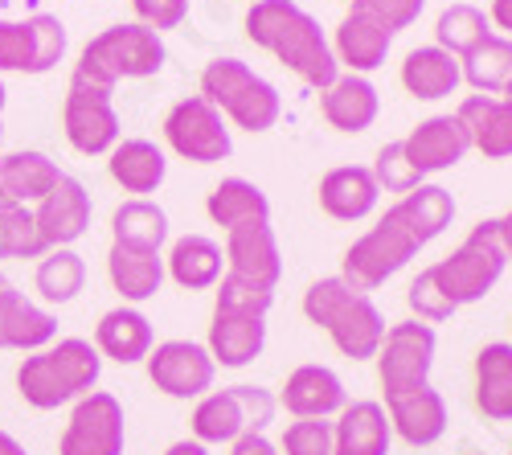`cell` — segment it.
<instances>
[{
    "instance_id": "1f68e13d",
    "label": "cell",
    "mask_w": 512,
    "mask_h": 455,
    "mask_svg": "<svg viewBox=\"0 0 512 455\" xmlns=\"http://www.w3.org/2000/svg\"><path fill=\"white\" fill-rule=\"evenodd\" d=\"M111 238V246H123V251L160 255V246L168 242V214L148 197H132L111 214Z\"/></svg>"
},
{
    "instance_id": "74e56055",
    "label": "cell",
    "mask_w": 512,
    "mask_h": 455,
    "mask_svg": "<svg viewBox=\"0 0 512 455\" xmlns=\"http://www.w3.org/2000/svg\"><path fill=\"white\" fill-rule=\"evenodd\" d=\"M37 292L41 300H50V304H70L78 292H82V283H87V263H82V255H74L70 246H58V251H46L37 263Z\"/></svg>"
},
{
    "instance_id": "4fadbf2b",
    "label": "cell",
    "mask_w": 512,
    "mask_h": 455,
    "mask_svg": "<svg viewBox=\"0 0 512 455\" xmlns=\"http://www.w3.org/2000/svg\"><path fill=\"white\" fill-rule=\"evenodd\" d=\"M226 275L246 279L254 287H267L275 292L283 279V251L279 238L271 230V222H250L238 230H226Z\"/></svg>"
},
{
    "instance_id": "9a60e30c",
    "label": "cell",
    "mask_w": 512,
    "mask_h": 455,
    "mask_svg": "<svg viewBox=\"0 0 512 455\" xmlns=\"http://www.w3.org/2000/svg\"><path fill=\"white\" fill-rule=\"evenodd\" d=\"M324 333L332 337V345L345 357L369 361V357H377L381 337H386V316H381V308L373 304V296L349 292L324 320Z\"/></svg>"
},
{
    "instance_id": "d4e9b609",
    "label": "cell",
    "mask_w": 512,
    "mask_h": 455,
    "mask_svg": "<svg viewBox=\"0 0 512 455\" xmlns=\"http://www.w3.org/2000/svg\"><path fill=\"white\" fill-rule=\"evenodd\" d=\"M209 357L222 369H242L267 349V320L263 316H234V312H213L209 324Z\"/></svg>"
},
{
    "instance_id": "f6af8a7d",
    "label": "cell",
    "mask_w": 512,
    "mask_h": 455,
    "mask_svg": "<svg viewBox=\"0 0 512 455\" xmlns=\"http://www.w3.org/2000/svg\"><path fill=\"white\" fill-rule=\"evenodd\" d=\"M406 304H410L414 320H422V324H443V320H451V316H455V308L443 300V292L431 283V275H426V271H418V279L410 283Z\"/></svg>"
},
{
    "instance_id": "b9f144b4",
    "label": "cell",
    "mask_w": 512,
    "mask_h": 455,
    "mask_svg": "<svg viewBox=\"0 0 512 455\" xmlns=\"http://www.w3.org/2000/svg\"><path fill=\"white\" fill-rule=\"evenodd\" d=\"M373 181H377V189L381 193H410V189H418L422 185V177H418V169L410 164V156H406V148H402V140H394V144H386L377 152V160H373Z\"/></svg>"
},
{
    "instance_id": "680465c9",
    "label": "cell",
    "mask_w": 512,
    "mask_h": 455,
    "mask_svg": "<svg viewBox=\"0 0 512 455\" xmlns=\"http://www.w3.org/2000/svg\"><path fill=\"white\" fill-rule=\"evenodd\" d=\"M349 5H353V0H349Z\"/></svg>"
},
{
    "instance_id": "c3c4849f",
    "label": "cell",
    "mask_w": 512,
    "mask_h": 455,
    "mask_svg": "<svg viewBox=\"0 0 512 455\" xmlns=\"http://www.w3.org/2000/svg\"><path fill=\"white\" fill-rule=\"evenodd\" d=\"M132 9L140 25L160 33V29H177L189 17V0H132Z\"/></svg>"
},
{
    "instance_id": "4316f807",
    "label": "cell",
    "mask_w": 512,
    "mask_h": 455,
    "mask_svg": "<svg viewBox=\"0 0 512 455\" xmlns=\"http://www.w3.org/2000/svg\"><path fill=\"white\" fill-rule=\"evenodd\" d=\"M62 169L46 152H9L0 156V205H33L58 185Z\"/></svg>"
},
{
    "instance_id": "2e32d148",
    "label": "cell",
    "mask_w": 512,
    "mask_h": 455,
    "mask_svg": "<svg viewBox=\"0 0 512 455\" xmlns=\"http://www.w3.org/2000/svg\"><path fill=\"white\" fill-rule=\"evenodd\" d=\"M291 419H332L345 410L349 394H345V382H340L336 369L328 365H300L291 369L287 382H283V394L275 398Z\"/></svg>"
},
{
    "instance_id": "681fc988",
    "label": "cell",
    "mask_w": 512,
    "mask_h": 455,
    "mask_svg": "<svg viewBox=\"0 0 512 455\" xmlns=\"http://www.w3.org/2000/svg\"><path fill=\"white\" fill-rule=\"evenodd\" d=\"M230 455H279V447L267 435H242L230 443Z\"/></svg>"
},
{
    "instance_id": "f35d334b",
    "label": "cell",
    "mask_w": 512,
    "mask_h": 455,
    "mask_svg": "<svg viewBox=\"0 0 512 455\" xmlns=\"http://www.w3.org/2000/svg\"><path fill=\"white\" fill-rule=\"evenodd\" d=\"M492 33L484 9L476 5H447L435 21V46L447 50L451 58H463V54H472L480 41Z\"/></svg>"
},
{
    "instance_id": "ffe728a7",
    "label": "cell",
    "mask_w": 512,
    "mask_h": 455,
    "mask_svg": "<svg viewBox=\"0 0 512 455\" xmlns=\"http://www.w3.org/2000/svg\"><path fill=\"white\" fill-rule=\"evenodd\" d=\"M467 140L484 160H508L512 156V103L500 95H467L455 111Z\"/></svg>"
},
{
    "instance_id": "6da1fadb",
    "label": "cell",
    "mask_w": 512,
    "mask_h": 455,
    "mask_svg": "<svg viewBox=\"0 0 512 455\" xmlns=\"http://www.w3.org/2000/svg\"><path fill=\"white\" fill-rule=\"evenodd\" d=\"M246 37L275 54L291 74H300L316 91H328L340 78L332 41L324 37L320 21L295 0H254L246 13Z\"/></svg>"
},
{
    "instance_id": "9f6ffc18",
    "label": "cell",
    "mask_w": 512,
    "mask_h": 455,
    "mask_svg": "<svg viewBox=\"0 0 512 455\" xmlns=\"http://www.w3.org/2000/svg\"><path fill=\"white\" fill-rule=\"evenodd\" d=\"M0 115H5V82H0ZM0 136H5V132H0Z\"/></svg>"
},
{
    "instance_id": "bcb514c9",
    "label": "cell",
    "mask_w": 512,
    "mask_h": 455,
    "mask_svg": "<svg viewBox=\"0 0 512 455\" xmlns=\"http://www.w3.org/2000/svg\"><path fill=\"white\" fill-rule=\"evenodd\" d=\"M234 390V398H238V406H242V419H246V435H263L271 423H275V410H279V402H275V394L271 390H263V386H230Z\"/></svg>"
},
{
    "instance_id": "60d3db41",
    "label": "cell",
    "mask_w": 512,
    "mask_h": 455,
    "mask_svg": "<svg viewBox=\"0 0 512 455\" xmlns=\"http://www.w3.org/2000/svg\"><path fill=\"white\" fill-rule=\"evenodd\" d=\"M271 304H275V292H267V287H254V283L234 279V275H222V279H218V300H213V312L263 316V320H267Z\"/></svg>"
},
{
    "instance_id": "836d02e7",
    "label": "cell",
    "mask_w": 512,
    "mask_h": 455,
    "mask_svg": "<svg viewBox=\"0 0 512 455\" xmlns=\"http://www.w3.org/2000/svg\"><path fill=\"white\" fill-rule=\"evenodd\" d=\"M107 156H111L107 160L111 181L123 185L127 193H156L164 185L168 160L152 140H119Z\"/></svg>"
},
{
    "instance_id": "7bdbcfd3",
    "label": "cell",
    "mask_w": 512,
    "mask_h": 455,
    "mask_svg": "<svg viewBox=\"0 0 512 455\" xmlns=\"http://www.w3.org/2000/svg\"><path fill=\"white\" fill-rule=\"evenodd\" d=\"M279 455H332V423L328 419H295L279 439Z\"/></svg>"
},
{
    "instance_id": "6f0895ef",
    "label": "cell",
    "mask_w": 512,
    "mask_h": 455,
    "mask_svg": "<svg viewBox=\"0 0 512 455\" xmlns=\"http://www.w3.org/2000/svg\"><path fill=\"white\" fill-rule=\"evenodd\" d=\"M0 283H5V275H0Z\"/></svg>"
},
{
    "instance_id": "ba28073f",
    "label": "cell",
    "mask_w": 512,
    "mask_h": 455,
    "mask_svg": "<svg viewBox=\"0 0 512 455\" xmlns=\"http://www.w3.org/2000/svg\"><path fill=\"white\" fill-rule=\"evenodd\" d=\"M62 123H66V140L74 152L82 156H103L119 144V115L111 103V87L87 82L82 74L70 78L66 91V107H62Z\"/></svg>"
},
{
    "instance_id": "7402d4cb",
    "label": "cell",
    "mask_w": 512,
    "mask_h": 455,
    "mask_svg": "<svg viewBox=\"0 0 512 455\" xmlns=\"http://www.w3.org/2000/svg\"><path fill=\"white\" fill-rule=\"evenodd\" d=\"M54 341H58V320L33 300H25L17 287L0 283V349L37 353Z\"/></svg>"
},
{
    "instance_id": "f5cc1de1",
    "label": "cell",
    "mask_w": 512,
    "mask_h": 455,
    "mask_svg": "<svg viewBox=\"0 0 512 455\" xmlns=\"http://www.w3.org/2000/svg\"><path fill=\"white\" fill-rule=\"evenodd\" d=\"M496 230H500V242H504V255L512 259V210L504 218H496Z\"/></svg>"
},
{
    "instance_id": "5bb4252c",
    "label": "cell",
    "mask_w": 512,
    "mask_h": 455,
    "mask_svg": "<svg viewBox=\"0 0 512 455\" xmlns=\"http://www.w3.org/2000/svg\"><path fill=\"white\" fill-rule=\"evenodd\" d=\"M37 234L46 242V251H58V246H70L87 234L91 226V193L78 177H58V185L37 201Z\"/></svg>"
},
{
    "instance_id": "db71d44e",
    "label": "cell",
    "mask_w": 512,
    "mask_h": 455,
    "mask_svg": "<svg viewBox=\"0 0 512 455\" xmlns=\"http://www.w3.org/2000/svg\"><path fill=\"white\" fill-rule=\"evenodd\" d=\"M0 455H29V451H25L9 431H0Z\"/></svg>"
},
{
    "instance_id": "e575fe53",
    "label": "cell",
    "mask_w": 512,
    "mask_h": 455,
    "mask_svg": "<svg viewBox=\"0 0 512 455\" xmlns=\"http://www.w3.org/2000/svg\"><path fill=\"white\" fill-rule=\"evenodd\" d=\"M107 275L111 287L127 300V304H144L160 292L164 283V259L160 255H140V251H123V246H111L107 255Z\"/></svg>"
},
{
    "instance_id": "d6a6232c",
    "label": "cell",
    "mask_w": 512,
    "mask_h": 455,
    "mask_svg": "<svg viewBox=\"0 0 512 455\" xmlns=\"http://www.w3.org/2000/svg\"><path fill=\"white\" fill-rule=\"evenodd\" d=\"M205 214L213 218V226L238 230V226H250V222H271V201L254 181L226 177L222 185H213V193L205 201Z\"/></svg>"
},
{
    "instance_id": "30bf717a",
    "label": "cell",
    "mask_w": 512,
    "mask_h": 455,
    "mask_svg": "<svg viewBox=\"0 0 512 455\" xmlns=\"http://www.w3.org/2000/svg\"><path fill=\"white\" fill-rule=\"evenodd\" d=\"M123 406L107 390H91L70 410V423L58 439V455H123Z\"/></svg>"
},
{
    "instance_id": "11a10c76",
    "label": "cell",
    "mask_w": 512,
    "mask_h": 455,
    "mask_svg": "<svg viewBox=\"0 0 512 455\" xmlns=\"http://www.w3.org/2000/svg\"><path fill=\"white\" fill-rule=\"evenodd\" d=\"M500 99H504V103H512V78L504 82V91H500Z\"/></svg>"
},
{
    "instance_id": "4dcf8cb0",
    "label": "cell",
    "mask_w": 512,
    "mask_h": 455,
    "mask_svg": "<svg viewBox=\"0 0 512 455\" xmlns=\"http://www.w3.org/2000/svg\"><path fill=\"white\" fill-rule=\"evenodd\" d=\"M459 82H463L459 58H451L439 46H418L402 62V87H406V95H414L422 103H435V99L455 95Z\"/></svg>"
},
{
    "instance_id": "603a6c76",
    "label": "cell",
    "mask_w": 512,
    "mask_h": 455,
    "mask_svg": "<svg viewBox=\"0 0 512 455\" xmlns=\"http://www.w3.org/2000/svg\"><path fill=\"white\" fill-rule=\"evenodd\" d=\"M386 218L398 222L418 242V251H422L426 242H435L455 222V197L443 185H418V189H410L406 197H398L390 205Z\"/></svg>"
},
{
    "instance_id": "44dd1931",
    "label": "cell",
    "mask_w": 512,
    "mask_h": 455,
    "mask_svg": "<svg viewBox=\"0 0 512 455\" xmlns=\"http://www.w3.org/2000/svg\"><path fill=\"white\" fill-rule=\"evenodd\" d=\"M320 210L332 222H361L377 210V181L365 164H340V169H328L320 177Z\"/></svg>"
},
{
    "instance_id": "277c9868",
    "label": "cell",
    "mask_w": 512,
    "mask_h": 455,
    "mask_svg": "<svg viewBox=\"0 0 512 455\" xmlns=\"http://www.w3.org/2000/svg\"><path fill=\"white\" fill-rule=\"evenodd\" d=\"M504 267H508L504 242H500L496 218H488V222L472 226V234H467L447 259H439L435 267H426V275H431V283L443 292V300L459 312L467 304H480L500 283Z\"/></svg>"
},
{
    "instance_id": "7c38bea8",
    "label": "cell",
    "mask_w": 512,
    "mask_h": 455,
    "mask_svg": "<svg viewBox=\"0 0 512 455\" xmlns=\"http://www.w3.org/2000/svg\"><path fill=\"white\" fill-rule=\"evenodd\" d=\"M148 361V378L160 394L168 398H201L213 390V365L209 349L197 345V341H164V345H152V353L144 357Z\"/></svg>"
},
{
    "instance_id": "7dc6e473",
    "label": "cell",
    "mask_w": 512,
    "mask_h": 455,
    "mask_svg": "<svg viewBox=\"0 0 512 455\" xmlns=\"http://www.w3.org/2000/svg\"><path fill=\"white\" fill-rule=\"evenodd\" d=\"M349 292H353V287H349L345 279H340V275L316 279V283L308 287V292H304V316H308L316 328H324V320L332 316V308H336L340 300H345Z\"/></svg>"
},
{
    "instance_id": "91938a15",
    "label": "cell",
    "mask_w": 512,
    "mask_h": 455,
    "mask_svg": "<svg viewBox=\"0 0 512 455\" xmlns=\"http://www.w3.org/2000/svg\"><path fill=\"white\" fill-rule=\"evenodd\" d=\"M250 5H254V0H250Z\"/></svg>"
},
{
    "instance_id": "cb8c5ba5",
    "label": "cell",
    "mask_w": 512,
    "mask_h": 455,
    "mask_svg": "<svg viewBox=\"0 0 512 455\" xmlns=\"http://www.w3.org/2000/svg\"><path fill=\"white\" fill-rule=\"evenodd\" d=\"M320 111L336 132L357 136V132L373 128L381 99H377V87L365 74H340L328 91H320Z\"/></svg>"
},
{
    "instance_id": "ee69618b",
    "label": "cell",
    "mask_w": 512,
    "mask_h": 455,
    "mask_svg": "<svg viewBox=\"0 0 512 455\" xmlns=\"http://www.w3.org/2000/svg\"><path fill=\"white\" fill-rule=\"evenodd\" d=\"M422 5H426V0H353V9L369 13L390 37L402 33V29H410L422 17Z\"/></svg>"
},
{
    "instance_id": "ab89813d",
    "label": "cell",
    "mask_w": 512,
    "mask_h": 455,
    "mask_svg": "<svg viewBox=\"0 0 512 455\" xmlns=\"http://www.w3.org/2000/svg\"><path fill=\"white\" fill-rule=\"evenodd\" d=\"M46 242L37 234L29 205H0V259H41Z\"/></svg>"
},
{
    "instance_id": "f907efd6",
    "label": "cell",
    "mask_w": 512,
    "mask_h": 455,
    "mask_svg": "<svg viewBox=\"0 0 512 455\" xmlns=\"http://www.w3.org/2000/svg\"><path fill=\"white\" fill-rule=\"evenodd\" d=\"M488 25H496V29H500V37H512V0H492Z\"/></svg>"
},
{
    "instance_id": "f546056e",
    "label": "cell",
    "mask_w": 512,
    "mask_h": 455,
    "mask_svg": "<svg viewBox=\"0 0 512 455\" xmlns=\"http://www.w3.org/2000/svg\"><path fill=\"white\" fill-rule=\"evenodd\" d=\"M476 406L492 423H512V341H492L476 353Z\"/></svg>"
},
{
    "instance_id": "8992f818",
    "label": "cell",
    "mask_w": 512,
    "mask_h": 455,
    "mask_svg": "<svg viewBox=\"0 0 512 455\" xmlns=\"http://www.w3.org/2000/svg\"><path fill=\"white\" fill-rule=\"evenodd\" d=\"M435 353H439V337H435L431 324H422V320L390 324L386 337H381L377 357H373L377 361V382H381V390H386V402L402 398L410 390L431 386Z\"/></svg>"
},
{
    "instance_id": "7a4b0ae2",
    "label": "cell",
    "mask_w": 512,
    "mask_h": 455,
    "mask_svg": "<svg viewBox=\"0 0 512 455\" xmlns=\"http://www.w3.org/2000/svg\"><path fill=\"white\" fill-rule=\"evenodd\" d=\"M99 374H103L99 349L82 337H62L21 361L17 390L33 410H58L66 402L87 398L99 386Z\"/></svg>"
},
{
    "instance_id": "d590c367",
    "label": "cell",
    "mask_w": 512,
    "mask_h": 455,
    "mask_svg": "<svg viewBox=\"0 0 512 455\" xmlns=\"http://www.w3.org/2000/svg\"><path fill=\"white\" fill-rule=\"evenodd\" d=\"M189 427H193V439L205 443V447L209 443H234V439H242L246 435V419H242V406H238L234 390H209V394H201L197 406H193Z\"/></svg>"
},
{
    "instance_id": "5b68a950",
    "label": "cell",
    "mask_w": 512,
    "mask_h": 455,
    "mask_svg": "<svg viewBox=\"0 0 512 455\" xmlns=\"http://www.w3.org/2000/svg\"><path fill=\"white\" fill-rule=\"evenodd\" d=\"M164 41L156 29L148 25H111L103 29L99 37L87 41V50H82L74 74H82L87 82H99V87H111L119 78H152L164 70Z\"/></svg>"
},
{
    "instance_id": "ac0fdd59",
    "label": "cell",
    "mask_w": 512,
    "mask_h": 455,
    "mask_svg": "<svg viewBox=\"0 0 512 455\" xmlns=\"http://www.w3.org/2000/svg\"><path fill=\"white\" fill-rule=\"evenodd\" d=\"M390 431L410 447H435L447 435V398L435 386L410 390L402 398L386 402Z\"/></svg>"
},
{
    "instance_id": "8d00e7d4",
    "label": "cell",
    "mask_w": 512,
    "mask_h": 455,
    "mask_svg": "<svg viewBox=\"0 0 512 455\" xmlns=\"http://www.w3.org/2000/svg\"><path fill=\"white\" fill-rule=\"evenodd\" d=\"M459 74H463V82H472L480 95H500L504 82L512 78V37L488 33L472 54L459 58Z\"/></svg>"
},
{
    "instance_id": "d6986e66",
    "label": "cell",
    "mask_w": 512,
    "mask_h": 455,
    "mask_svg": "<svg viewBox=\"0 0 512 455\" xmlns=\"http://www.w3.org/2000/svg\"><path fill=\"white\" fill-rule=\"evenodd\" d=\"M394 431L381 402H345L332 423V455H390Z\"/></svg>"
},
{
    "instance_id": "52a82bcc",
    "label": "cell",
    "mask_w": 512,
    "mask_h": 455,
    "mask_svg": "<svg viewBox=\"0 0 512 455\" xmlns=\"http://www.w3.org/2000/svg\"><path fill=\"white\" fill-rule=\"evenodd\" d=\"M418 255V242L390 218H381L373 230H365L340 263V279H345L353 292H377L386 279H394L410 259Z\"/></svg>"
},
{
    "instance_id": "f1b7e54d",
    "label": "cell",
    "mask_w": 512,
    "mask_h": 455,
    "mask_svg": "<svg viewBox=\"0 0 512 455\" xmlns=\"http://www.w3.org/2000/svg\"><path fill=\"white\" fill-rule=\"evenodd\" d=\"M164 263H168L164 275H173V283L185 287V292H205V287H218V279L226 275L222 246L213 242V238H205V234L177 238Z\"/></svg>"
},
{
    "instance_id": "8fae6325",
    "label": "cell",
    "mask_w": 512,
    "mask_h": 455,
    "mask_svg": "<svg viewBox=\"0 0 512 455\" xmlns=\"http://www.w3.org/2000/svg\"><path fill=\"white\" fill-rule=\"evenodd\" d=\"M66 54V29L58 17L37 13L29 21H0V70L46 74Z\"/></svg>"
},
{
    "instance_id": "9c48e42d",
    "label": "cell",
    "mask_w": 512,
    "mask_h": 455,
    "mask_svg": "<svg viewBox=\"0 0 512 455\" xmlns=\"http://www.w3.org/2000/svg\"><path fill=\"white\" fill-rule=\"evenodd\" d=\"M164 140L177 156H185L193 164H218L234 152V140H230L222 111L213 103H205L201 95L181 99L173 111L164 115Z\"/></svg>"
},
{
    "instance_id": "3957f363",
    "label": "cell",
    "mask_w": 512,
    "mask_h": 455,
    "mask_svg": "<svg viewBox=\"0 0 512 455\" xmlns=\"http://www.w3.org/2000/svg\"><path fill=\"white\" fill-rule=\"evenodd\" d=\"M201 99L222 111V119H230L242 132H271L279 115H283V99L263 74H254L242 58H213L201 70Z\"/></svg>"
},
{
    "instance_id": "484cf974",
    "label": "cell",
    "mask_w": 512,
    "mask_h": 455,
    "mask_svg": "<svg viewBox=\"0 0 512 455\" xmlns=\"http://www.w3.org/2000/svg\"><path fill=\"white\" fill-rule=\"evenodd\" d=\"M390 46H394V37L381 29L369 13L349 9L345 21L336 25L332 54H336V66H349V74H369V70H377L381 62H386Z\"/></svg>"
},
{
    "instance_id": "816d5d0a",
    "label": "cell",
    "mask_w": 512,
    "mask_h": 455,
    "mask_svg": "<svg viewBox=\"0 0 512 455\" xmlns=\"http://www.w3.org/2000/svg\"><path fill=\"white\" fill-rule=\"evenodd\" d=\"M164 455H209V447L205 443H197V439H181V443H173Z\"/></svg>"
},
{
    "instance_id": "e0dca14e",
    "label": "cell",
    "mask_w": 512,
    "mask_h": 455,
    "mask_svg": "<svg viewBox=\"0 0 512 455\" xmlns=\"http://www.w3.org/2000/svg\"><path fill=\"white\" fill-rule=\"evenodd\" d=\"M402 148L418 169V177H435V173L455 169V164L472 152V140H467L463 123L455 115H431L402 140Z\"/></svg>"
},
{
    "instance_id": "83f0119b",
    "label": "cell",
    "mask_w": 512,
    "mask_h": 455,
    "mask_svg": "<svg viewBox=\"0 0 512 455\" xmlns=\"http://www.w3.org/2000/svg\"><path fill=\"white\" fill-rule=\"evenodd\" d=\"M152 320L140 308H111L103 312V320L95 324V349L99 357H111L119 365H136L152 353Z\"/></svg>"
}]
</instances>
